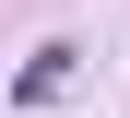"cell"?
Masks as SVG:
<instances>
[{"label": "cell", "instance_id": "6da1fadb", "mask_svg": "<svg viewBox=\"0 0 130 118\" xmlns=\"http://www.w3.org/2000/svg\"><path fill=\"white\" fill-rule=\"evenodd\" d=\"M71 59H83V47H59V36H47V47H36L24 71H12V94H24V106H47V94L71 83Z\"/></svg>", "mask_w": 130, "mask_h": 118}]
</instances>
